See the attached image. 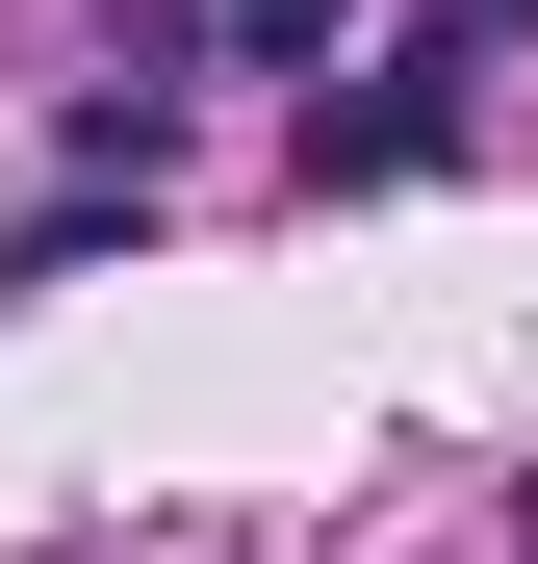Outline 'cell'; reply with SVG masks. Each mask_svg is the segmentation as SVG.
<instances>
[{"mask_svg":"<svg viewBox=\"0 0 538 564\" xmlns=\"http://www.w3.org/2000/svg\"><path fill=\"white\" fill-rule=\"evenodd\" d=\"M206 52H231V0H103V52H77V154L154 180V129L206 104Z\"/></svg>","mask_w":538,"mask_h":564,"instance_id":"6da1fadb","label":"cell"},{"mask_svg":"<svg viewBox=\"0 0 538 564\" xmlns=\"http://www.w3.org/2000/svg\"><path fill=\"white\" fill-rule=\"evenodd\" d=\"M436 154H462V77H410V52H359V104L308 77V206H333V180H436Z\"/></svg>","mask_w":538,"mask_h":564,"instance_id":"7a4b0ae2","label":"cell"},{"mask_svg":"<svg viewBox=\"0 0 538 564\" xmlns=\"http://www.w3.org/2000/svg\"><path fill=\"white\" fill-rule=\"evenodd\" d=\"M513 26H538V0H410V77H487Z\"/></svg>","mask_w":538,"mask_h":564,"instance_id":"3957f363","label":"cell"},{"mask_svg":"<svg viewBox=\"0 0 538 564\" xmlns=\"http://www.w3.org/2000/svg\"><path fill=\"white\" fill-rule=\"evenodd\" d=\"M231 77H333V0H231Z\"/></svg>","mask_w":538,"mask_h":564,"instance_id":"277c9868","label":"cell"}]
</instances>
